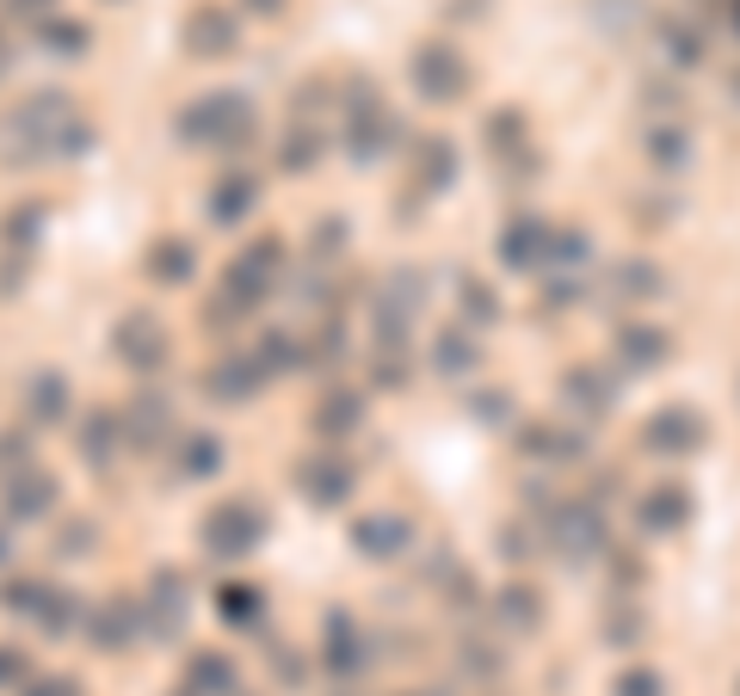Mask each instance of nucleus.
Returning <instances> with one entry per match:
<instances>
[{
	"instance_id": "obj_21",
	"label": "nucleus",
	"mask_w": 740,
	"mask_h": 696,
	"mask_svg": "<svg viewBox=\"0 0 740 696\" xmlns=\"http://www.w3.org/2000/svg\"><path fill=\"white\" fill-rule=\"evenodd\" d=\"M217 610H222L229 622H253V610H259V592H253V586H222Z\"/></svg>"
},
{
	"instance_id": "obj_16",
	"label": "nucleus",
	"mask_w": 740,
	"mask_h": 696,
	"mask_svg": "<svg viewBox=\"0 0 740 696\" xmlns=\"http://www.w3.org/2000/svg\"><path fill=\"white\" fill-rule=\"evenodd\" d=\"M401 524H395V518H364L358 530H352V542H358L364 555H395V549H401Z\"/></svg>"
},
{
	"instance_id": "obj_2",
	"label": "nucleus",
	"mask_w": 740,
	"mask_h": 696,
	"mask_svg": "<svg viewBox=\"0 0 740 696\" xmlns=\"http://www.w3.org/2000/svg\"><path fill=\"white\" fill-rule=\"evenodd\" d=\"M118 357H124L130 371H161V364H167V327L155 321V314H124V321H118Z\"/></svg>"
},
{
	"instance_id": "obj_14",
	"label": "nucleus",
	"mask_w": 740,
	"mask_h": 696,
	"mask_svg": "<svg viewBox=\"0 0 740 696\" xmlns=\"http://www.w3.org/2000/svg\"><path fill=\"white\" fill-rule=\"evenodd\" d=\"M148 278L155 284H186L191 278V247L186 241H155V253H148Z\"/></svg>"
},
{
	"instance_id": "obj_6",
	"label": "nucleus",
	"mask_w": 740,
	"mask_h": 696,
	"mask_svg": "<svg viewBox=\"0 0 740 696\" xmlns=\"http://www.w3.org/2000/svg\"><path fill=\"white\" fill-rule=\"evenodd\" d=\"M179 622H186V592H179V573H155V592H148V634H155V641H174Z\"/></svg>"
},
{
	"instance_id": "obj_1",
	"label": "nucleus",
	"mask_w": 740,
	"mask_h": 696,
	"mask_svg": "<svg viewBox=\"0 0 740 696\" xmlns=\"http://www.w3.org/2000/svg\"><path fill=\"white\" fill-rule=\"evenodd\" d=\"M205 542H210V555H222V561L253 555L266 542V511L253 506V499H229V506H217L205 518Z\"/></svg>"
},
{
	"instance_id": "obj_17",
	"label": "nucleus",
	"mask_w": 740,
	"mask_h": 696,
	"mask_svg": "<svg viewBox=\"0 0 740 696\" xmlns=\"http://www.w3.org/2000/svg\"><path fill=\"white\" fill-rule=\"evenodd\" d=\"M217 463H222V444L210 432H191L186 444H179V468H186V475H210Z\"/></svg>"
},
{
	"instance_id": "obj_29",
	"label": "nucleus",
	"mask_w": 740,
	"mask_h": 696,
	"mask_svg": "<svg viewBox=\"0 0 740 696\" xmlns=\"http://www.w3.org/2000/svg\"><path fill=\"white\" fill-rule=\"evenodd\" d=\"M0 561H7V537H0Z\"/></svg>"
},
{
	"instance_id": "obj_8",
	"label": "nucleus",
	"mask_w": 740,
	"mask_h": 696,
	"mask_svg": "<svg viewBox=\"0 0 740 696\" xmlns=\"http://www.w3.org/2000/svg\"><path fill=\"white\" fill-rule=\"evenodd\" d=\"M186 691H198V696H241V678H235V665L222 660V653H191Z\"/></svg>"
},
{
	"instance_id": "obj_13",
	"label": "nucleus",
	"mask_w": 740,
	"mask_h": 696,
	"mask_svg": "<svg viewBox=\"0 0 740 696\" xmlns=\"http://www.w3.org/2000/svg\"><path fill=\"white\" fill-rule=\"evenodd\" d=\"M321 660H328L340 678H352V672H358L364 648H358V634H352L346 617H328V648H321Z\"/></svg>"
},
{
	"instance_id": "obj_30",
	"label": "nucleus",
	"mask_w": 740,
	"mask_h": 696,
	"mask_svg": "<svg viewBox=\"0 0 740 696\" xmlns=\"http://www.w3.org/2000/svg\"><path fill=\"white\" fill-rule=\"evenodd\" d=\"M179 696H198V691H179Z\"/></svg>"
},
{
	"instance_id": "obj_3",
	"label": "nucleus",
	"mask_w": 740,
	"mask_h": 696,
	"mask_svg": "<svg viewBox=\"0 0 740 696\" xmlns=\"http://www.w3.org/2000/svg\"><path fill=\"white\" fill-rule=\"evenodd\" d=\"M266 383V371H259V357H241V352H229L222 364H210V376H205V388H210V401H253V388Z\"/></svg>"
},
{
	"instance_id": "obj_15",
	"label": "nucleus",
	"mask_w": 740,
	"mask_h": 696,
	"mask_svg": "<svg viewBox=\"0 0 740 696\" xmlns=\"http://www.w3.org/2000/svg\"><path fill=\"white\" fill-rule=\"evenodd\" d=\"M253 198H259L253 179H229V186H217V198H210V222H241L253 210Z\"/></svg>"
},
{
	"instance_id": "obj_7",
	"label": "nucleus",
	"mask_w": 740,
	"mask_h": 696,
	"mask_svg": "<svg viewBox=\"0 0 740 696\" xmlns=\"http://www.w3.org/2000/svg\"><path fill=\"white\" fill-rule=\"evenodd\" d=\"M167 432H174V413H167V407H161L155 395H136V401H130V413H124V444L155 450Z\"/></svg>"
},
{
	"instance_id": "obj_11",
	"label": "nucleus",
	"mask_w": 740,
	"mask_h": 696,
	"mask_svg": "<svg viewBox=\"0 0 740 696\" xmlns=\"http://www.w3.org/2000/svg\"><path fill=\"white\" fill-rule=\"evenodd\" d=\"M25 413L44 419V426H49V419H68V383H63V376L37 371L32 383H25Z\"/></svg>"
},
{
	"instance_id": "obj_12",
	"label": "nucleus",
	"mask_w": 740,
	"mask_h": 696,
	"mask_svg": "<svg viewBox=\"0 0 740 696\" xmlns=\"http://www.w3.org/2000/svg\"><path fill=\"white\" fill-rule=\"evenodd\" d=\"M130 622H136L130 604H99L93 617H87V634H93L99 653H118V648H130Z\"/></svg>"
},
{
	"instance_id": "obj_24",
	"label": "nucleus",
	"mask_w": 740,
	"mask_h": 696,
	"mask_svg": "<svg viewBox=\"0 0 740 696\" xmlns=\"http://www.w3.org/2000/svg\"><path fill=\"white\" fill-rule=\"evenodd\" d=\"M266 352H259V371H290L297 364V345L284 340V333H272V340H259Z\"/></svg>"
},
{
	"instance_id": "obj_28",
	"label": "nucleus",
	"mask_w": 740,
	"mask_h": 696,
	"mask_svg": "<svg viewBox=\"0 0 740 696\" xmlns=\"http://www.w3.org/2000/svg\"><path fill=\"white\" fill-rule=\"evenodd\" d=\"M25 696H80V684H68V678H37V684H25Z\"/></svg>"
},
{
	"instance_id": "obj_23",
	"label": "nucleus",
	"mask_w": 740,
	"mask_h": 696,
	"mask_svg": "<svg viewBox=\"0 0 740 696\" xmlns=\"http://www.w3.org/2000/svg\"><path fill=\"white\" fill-rule=\"evenodd\" d=\"M32 463V438L25 432H0V475H7V468H25Z\"/></svg>"
},
{
	"instance_id": "obj_9",
	"label": "nucleus",
	"mask_w": 740,
	"mask_h": 696,
	"mask_svg": "<svg viewBox=\"0 0 740 696\" xmlns=\"http://www.w3.org/2000/svg\"><path fill=\"white\" fill-rule=\"evenodd\" d=\"M49 499H56V480L49 475H13L7 480V518H44L49 511Z\"/></svg>"
},
{
	"instance_id": "obj_4",
	"label": "nucleus",
	"mask_w": 740,
	"mask_h": 696,
	"mask_svg": "<svg viewBox=\"0 0 740 696\" xmlns=\"http://www.w3.org/2000/svg\"><path fill=\"white\" fill-rule=\"evenodd\" d=\"M297 487L309 494V506H340V499L352 494V468L340 463V456H309V463L297 468Z\"/></svg>"
},
{
	"instance_id": "obj_5",
	"label": "nucleus",
	"mask_w": 740,
	"mask_h": 696,
	"mask_svg": "<svg viewBox=\"0 0 740 696\" xmlns=\"http://www.w3.org/2000/svg\"><path fill=\"white\" fill-rule=\"evenodd\" d=\"M186 49L191 56H229V49H235V19L222 13V7H191Z\"/></svg>"
},
{
	"instance_id": "obj_26",
	"label": "nucleus",
	"mask_w": 740,
	"mask_h": 696,
	"mask_svg": "<svg viewBox=\"0 0 740 696\" xmlns=\"http://www.w3.org/2000/svg\"><path fill=\"white\" fill-rule=\"evenodd\" d=\"M49 44H56V56H80V44H87V32L80 25H49Z\"/></svg>"
},
{
	"instance_id": "obj_10",
	"label": "nucleus",
	"mask_w": 740,
	"mask_h": 696,
	"mask_svg": "<svg viewBox=\"0 0 740 696\" xmlns=\"http://www.w3.org/2000/svg\"><path fill=\"white\" fill-rule=\"evenodd\" d=\"M118 444H124V419L118 413H87V426H80V456H87L93 468H106Z\"/></svg>"
},
{
	"instance_id": "obj_20",
	"label": "nucleus",
	"mask_w": 740,
	"mask_h": 696,
	"mask_svg": "<svg viewBox=\"0 0 740 696\" xmlns=\"http://www.w3.org/2000/svg\"><path fill=\"white\" fill-rule=\"evenodd\" d=\"M49 598V586H37V579H13V586H0V604L7 610H25V617H37Z\"/></svg>"
},
{
	"instance_id": "obj_19",
	"label": "nucleus",
	"mask_w": 740,
	"mask_h": 696,
	"mask_svg": "<svg viewBox=\"0 0 740 696\" xmlns=\"http://www.w3.org/2000/svg\"><path fill=\"white\" fill-rule=\"evenodd\" d=\"M352 419H358V395L340 388V395H328V401L316 407V432H321V426H328V432H346Z\"/></svg>"
},
{
	"instance_id": "obj_18",
	"label": "nucleus",
	"mask_w": 740,
	"mask_h": 696,
	"mask_svg": "<svg viewBox=\"0 0 740 696\" xmlns=\"http://www.w3.org/2000/svg\"><path fill=\"white\" fill-rule=\"evenodd\" d=\"M37 622H44L49 634L75 629V622H80V598H75V592H49V598H44V610H37Z\"/></svg>"
},
{
	"instance_id": "obj_22",
	"label": "nucleus",
	"mask_w": 740,
	"mask_h": 696,
	"mask_svg": "<svg viewBox=\"0 0 740 696\" xmlns=\"http://www.w3.org/2000/svg\"><path fill=\"white\" fill-rule=\"evenodd\" d=\"M316 155H321V136L297 130V136H290V148H284V167H290V173H302V167H316Z\"/></svg>"
},
{
	"instance_id": "obj_27",
	"label": "nucleus",
	"mask_w": 740,
	"mask_h": 696,
	"mask_svg": "<svg viewBox=\"0 0 740 696\" xmlns=\"http://www.w3.org/2000/svg\"><path fill=\"white\" fill-rule=\"evenodd\" d=\"M87 549H93V524H68L56 542V555H87Z\"/></svg>"
},
{
	"instance_id": "obj_25",
	"label": "nucleus",
	"mask_w": 740,
	"mask_h": 696,
	"mask_svg": "<svg viewBox=\"0 0 740 696\" xmlns=\"http://www.w3.org/2000/svg\"><path fill=\"white\" fill-rule=\"evenodd\" d=\"M25 672H32V665H25V653L0 648V691H25Z\"/></svg>"
}]
</instances>
